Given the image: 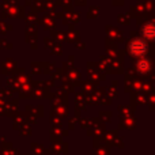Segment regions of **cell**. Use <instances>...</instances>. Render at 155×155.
<instances>
[{
    "label": "cell",
    "mask_w": 155,
    "mask_h": 155,
    "mask_svg": "<svg viewBox=\"0 0 155 155\" xmlns=\"http://www.w3.org/2000/svg\"><path fill=\"white\" fill-rule=\"evenodd\" d=\"M129 52L134 56H143L147 52V44L143 40H135L129 44Z\"/></svg>",
    "instance_id": "obj_1"
},
{
    "label": "cell",
    "mask_w": 155,
    "mask_h": 155,
    "mask_svg": "<svg viewBox=\"0 0 155 155\" xmlns=\"http://www.w3.org/2000/svg\"><path fill=\"white\" fill-rule=\"evenodd\" d=\"M143 35L148 40L154 37V25L153 23H147L144 27H143Z\"/></svg>",
    "instance_id": "obj_2"
},
{
    "label": "cell",
    "mask_w": 155,
    "mask_h": 155,
    "mask_svg": "<svg viewBox=\"0 0 155 155\" xmlns=\"http://www.w3.org/2000/svg\"><path fill=\"white\" fill-rule=\"evenodd\" d=\"M137 68H139L142 72H147V71L151 68V64H150V61H148V60H142V61L137 64Z\"/></svg>",
    "instance_id": "obj_3"
}]
</instances>
